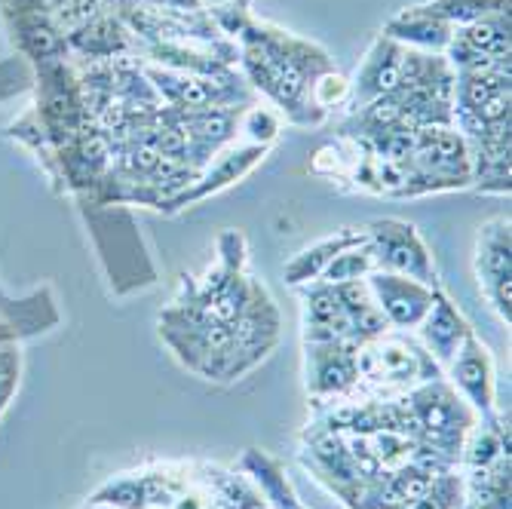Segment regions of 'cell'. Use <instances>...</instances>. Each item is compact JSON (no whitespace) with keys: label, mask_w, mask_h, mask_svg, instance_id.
Instances as JSON below:
<instances>
[{"label":"cell","mask_w":512,"mask_h":509,"mask_svg":"<svg viewBox=\"0 0 512 509\" xmlns=\"http://www.w3.org/2000/svg\"><path fill=\"white\" fill-rule=\"evenodd\" d=\"M454 393L473 408L476 418H488L497 411V368L491 350L476 338V332L460 344L448 362Z\"/></svg>","instance_id":"6"},{"label":"cell","mask_w":512,"mask_h":509,"mask_svg":"<svg viewBox=\"0 0 512 509\" xmlns=\"http://www.w3.org/2000/svg\"><path fill=\"white\" fill-rule=\"evenodd\" d=\"M74 43L89 56H114L126 46V37L120 34V25L111 19H89L83 31L74 37Z\"/></svg>","instance_id":"16"},{"label":"cell","mask_w":512,"mask_h":509,"mask_svg":"<svg viewBox=\"0 0 512 509\" xmlns=\"http://www.w3.org/2000/svg\"><path fill=\"white\" fill-rule=\"evenodd\" d=\"M322 341L356 344L335 286L313 283L304 295V344H322Z\"/></svg>","instance_id":"9"},{"label":"cell","mask_w":512,"mask_h":509,"mask_svg":"<svg viewBox=\"0 0 512 509\" xmlns=\"http://www.w3.org/2000/svg\"><path fill=\"white\" fill-rule=\"evenodd\" d=\"M365 283H368V292L375 298L378 310L384 313L387 326L399 329V332L421 326L436 301V292H439L436 286L408 280V276H399V273H384V270L368 273Z\"/></svg>","instance_id":"4"},{"label":"cell","mask_w":512,"mask_h":509,"mask_svg":"<svg viewBox=\"0 0 512 509\" xmlns=\"http://www.w3.org/2000/svg\"><path fill=\"white\" fill-rule=\"evenodd\" d=\"M476 276L479 289L494 313L509 326L512 304V258H509V218H494L482 227L476 243Z\"/></svg>","instance_id":"5"},{"label":"cell","mask_w":512,"mask_h":509,"mask_svg":"<svg viewBox=\"0 0 512 509\" xmlns=\"http://www.w3.org/2000/svg\"><path fill=\"white\" fill-rule=\"evenodd\" d=\"M467 503V491H463V476L439 473L421 497H414L405 509H460Z\"/></svg>","instance_id":"15"},{"label":"cell","mask_w":512,"mask_h":509,"mask_svg":"<svg viewBox=\"0 0 512 509\" xmlns=\"http://www.w3.org/2000/svg\"><path fill=\"white\" fill-rule=\"evenodd\" d=\"M402 59H405V46L390 40L387 34H381L375 43H371L365 62L356 71V80L350 83V102L356 108H362L368 102L396 92L399 80H402Z\"/></svg>","instance_id":"7"},{"label":"cell","mask_w":512,"mask_h":509,"mask_svg":"<svg viewBox=\"0 0 512 509\" xmlns=\"http://www.w3.org/2000/svg\"><path fill=\"white\" fill-rule=\"evenodd\" d=\"M368 273H375V258H371V246H368V237L365 243L359 246H350L344 249L329 267L322 270V276L316 283H329V286H341V283H356V280H365Z\"/></svg>","instance_id":"14"},{"label":"cell","mask_w":512,"mask_h":509,"mask_svg":"<svg viewBox=\"0 0 512 509\" xmlns=\"http://www.w3.org/2000/svg\"><path fill=\"white\" fill-rule=\"evenodd\" d=\"M365 234H368L371 258H375V270L399 273V276H408V280L439 289L433 255L414 224L399 221V218H381V221H371L365 227Z\"/></svg>","instance_id":"2"},{"label":"cell","mask_w":512,"mask_h":509,"mask_svg":"<svg viewBox=\"0 0 512 509\" xmlns=\"http://www.w3.org/2000/svg\"><path fill=\"white\" fill-rule=\"evenodd\" d=\"M304 378L307 393L322 405L344 399L359 390V344L322 341L304 344Z\"/></svg>","instance_id":"3"},{"label":"cell","mask_w":512,"mask_h":509,"mask_svg":"<svg viewBox=\"0 0 512 509\" xmlns=\"http://www.w3.org/2000/svg\"><path fill=\"white\" fill-rule=\"evenodd\" d=\"M439 378L442 365L427 353L421 341L408 335L387 332L359 347V387H371V393L378 399L408 393Z\"/></svg>","instance_id":"1"},{"label":"cell","mask_w":512,"mask_h":509,"mask_svg":"<svg viewBox=\"0 0 512 509\" xmlns=\"http://www.w3.org/2000/svg\"><path fill=\"white\" fill-rule=\"evenodd\" d=\"M417 329H421V344L442 368H448V362L454 359L460 344L473 335V326L463 319V313L451 304V298L445 292H436L430 313L424 316V322Z\"/></svg>","instance_id":"8"},{"label":"cell","mask_w":512,"mask_h":509,"mask_svg":"<svg viewBox=\"0 0 512 509\" xmlns=\"http://www.w3.org/2000/svg\"><path fill=\"white\" fill-rule=\"evenodd\" d=\"M16 375H19V359L13 356H0V411H4L13 387H16Z\"/></svg>","instance_id":"19"},{"label":"cell","mask_w":512,"mask_h":509,"mask_svg":"<svg viewBox=\"0 0 512 509\" xmlns=\"http://www.w3.org/2000/svg\"><path fill=\"white\" fill-rule=\"evenodd\" d=\"M421 7L433 13L436 19L448 22L451 28H463L485 16L509 10V0H430V4H421Z\"/></svg>","instance_id":"13"},{"label":"cell","mask_w":512,"mask_h":509,"mask_svg":"<svg viewBox=\"0 0 512 509\" xmlns=\"http://www.w3.org/2000/svg\"><path fill=\"white\" fill-rule=\"evenodd\" d=\"M365 237H368V234H365V227H344V230H338V234H332V237H325V240L313 243L310 249H304L301 255H295V261L286 267V280H289L292 286L316 283L319 276H322V270L329 267L344 249L365 243Z\"/></svg>","instance_id":"11"},{"label":"cell","mask_w":512,"mask_h":509,"mask_svg":"<svg viewBox=\"0 0 512 509\" xmlns=\"http://www.w3.org/2000/svg\"><path fill=\"white\" fill-rule=\"evenodd\" d=\"M384 34L408 50H421V53H445L454 28L442 19H436L433 13H427L424 7H411L402 10L399 16H393L384 28Z\"/></svg>","instance_id":"10"},{"label":"cell","mask_w":512,"mask_h":509,"mask_svg":"<svg viewBox=\"0 0 512 509\" xmlns=\"http://www.w3.org/2000/svg\"><path fill=\"white\" fill-rule=\"evenodd\" d=\"M307 99L316 108V114L322 117L329 108H335L341 102H350V80L344 74H338L335 68L322 71V74L313 77V86L307 92Z\"/></svg>","instance_id":"17"},{"label":"cell","mask_w":512,"mask_h":509,"mask_svg":"<svg viewBox=\"0 0 512 509\" xmlns=\"http://www.w3.org/2000/svg\"><path fill=\"white\" fill-rule=\"evenodd\" d=\"M243 132H249L252 142L264 148L267 142H273V138H276V132H279V120H276L270 111L252 108V111L246 114V120H243Z\"/></svg>","instance_id":"18"},{"label":"cell","mask_w":512,"mask_h":509,"mask_svg":"<svg viewBox=\"0 0 512 509\" xmlns=\"http://www.w3.org/2000/svg\"><path fill=\"white\" fill-rule=\"evenodd\" d=\"M243 467H246L249 476H255V482L264 488V494H267V500H270L273 509H307V506L295 497V491H292V485H289L283 467H279L273 457H267L264 451L249 448L246 457H243Z\"/></svg>","instance_id":"12"}]
</instances>
